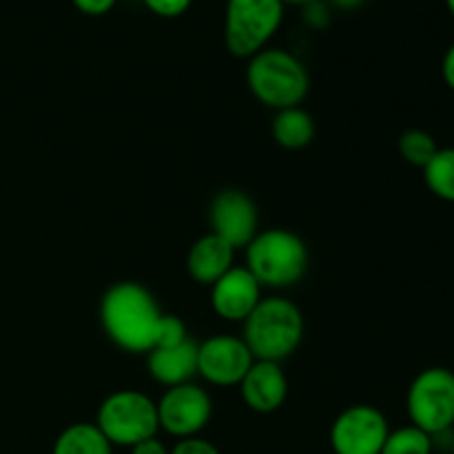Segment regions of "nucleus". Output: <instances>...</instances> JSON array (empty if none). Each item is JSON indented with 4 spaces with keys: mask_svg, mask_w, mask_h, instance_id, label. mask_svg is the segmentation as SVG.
I'll return each instance as SVG.
<instances>
[{
    "mask_svg": "<svg viewBox=\"0 0 454 454\" xmlns=\"http://www.w3.org/2000/svg\"><path fill=\"white\" fill-rule=\"evenodd\" d=\"M446 4H448V12L454 16V0H446Z\"/></svg>",
    "mask_w": 454,
    "mask_h": 454,
    "instance_id": "29",
    "label": "nucleus"
},
{
    "mask_svg": "<svg viewBox=\"0 0 454 454\" xmlns=\"http://www.w3.org/2000/svg\"><path fill=\"white\" fill-rule=\"evenodd\" d=\"M406 411L411 424L430 437L454 428V372L450 368L433 366L412 380L406 395Z\"/></svg>",
    "mask_w": 454,
    "mask_h": 454,
    "instance_id": "7",
    "label": "nucleus"
},
{
    "mask_svg": "<svg viewBox=\"0 0 454 454\" xmlns=\"http://www.w3.org/2000/svg\"><path fill=\"white\" fill-rule=\"evenodd\" d=\"M421 171L430 193L443 202L454 204V146L439 149Z\"/></svg>",
    "mask_w": 454,
    "mask_h": 454,
    "instance_id": "18",
    "label": "nucleus"
},
{
    "mask_svg": "<svg viewBox=\"0 0 454 454\" xmlns=\"http://www.w3.org/2000/svg\"><path fill=\"white\" fill-rule=\"evenodd\" d=\"M155 403L160 430L176 439L198 437L213 417L211 395L193 381L167 388V393Z\"/></svg>",
    "mask_w": 454,
    "mask_h": 454,
    "instance_id": "8",
    "label": "nucleus"
},
{
    "mask_svg": "<svg viewBox=\"0 0 454 454\" xmlns=\"http://www.w3.org/2000/svg\"><path fill=\"white\" fill-rule=\"evenodd\" d=\"M242 340L253 359L282 364L304 340V315L286 297H262L244 322Z\"/></svg>",
    "mask_w": 454,
    "mask_h": 454,
    "instance_id": "2",
    "label": "nucleus"
},
{
    "mask_svg": "<svg viewBox=\"0 0 454 454\" xmlns=\"http://www.w3.org/2000/svg\"><path fill=\"white\" fill-rule=\"evenodd\" d=\"M171 454H220L211 442L202 437H189V439H177L173 446Z\"/></svg>",
    "mask_w": 454,
    "mask_h": 454,
    "instance_id": "23",
    "label": "nucleus"
},
{
    "mask_svg": "<svg viewBox=\"0 0 454 454\" xmlns=\"http://www.w3.org/2000/svg\"><path fill=\"white\" fill-rule=\"evenodd\" d=\"M208 224L213 235L238 251L247 248L260 233V213L251 195L239 189H224L208 204Z\"/></svg>",
    "mask_w": 454,
    "mask_h": 454,
    "instance_id": "10",
    "label": "nucleus"
},
{
    "mask_svg": "<svg viewBox=\"0 0 454 454\" xmlns=\"http://www.w3.org/2000/svg\"><path fill=\"white\" fill-rule=\"evenodd\" d=\"M328 3H333L335 7H340V9H357V7H362L366 0H328Z\"/></svg>",
    "mask_w": 454,
    "mask_h": 454,
    "instance_id": "27",
    "label": "nucleus"
},
{
    "mask_svg": "<svg viewBox=\"0 0 454 454\" xmlns=\"http://www.w3.org/2000/svg\"><path fill=\"white\" fill-rule=\"evenodd\" d=\"M71 3L84 16H105V13H109L115 7L118 0H71Z\"/></svg>",
    "mask_w": 454,
    "mask_h": 454,
    "instance_id": "24",
    "label": "nucleus"
},
{
    "mask_svg": "<svg viewBox=\"0 0 454 454\" xmlns=\"http://www.w3.org/2000/svg\"><path fill=\"white\" fill-rule=\"evenodd\" d=\"M129 450H131V454H171V450H168L158 437L145 439V442L136 443V446L129 448Z\"/></svg>",
    "mask_w": 454,
    "mask_h": 454,
    "instance_id": "25",
    "label": "nucleus"
},
{
    "mask_svg": "<svg viewBox=\"0 0 454 454\" xmlns=\"http://www.w3.org/2000/svg\"><path fill=\"white\" fill-rule=\"evenodd\" d=\"M452 454H454V434H452Z\"/></svg>",
    "mask_w": 454,
    "mask_h": 454,
    "instance_id": "30",
    "label": "nucleus"
},
{
    "mask_svg": "<svg viewBox=\"0 0 454 454\" xmlns=\"http://www.w3.org/2000/svg\"><path fill=\"white\" fill-rule=\"evenodd\" d=\"M146 4L149 12H153L155 16L162 18H177L191 7L193 0H142Z\"/></svg>",
    "mask_w": 454,
    "mask_h": 454,
    "instance_id": "22",
    "label": "nucleus"
},
{
    "mask_svg": "<svg viewBox=\"0 0 454 454\" xmlns=\"http://www.w3.org/2000/svg\"><path fill=\"white\" fill-rule=\"evenodd\" d=\"M282 20V0H226V49L238 58H253L278 34Z\"/></svg>",
    "mask_w": 454,
    "mask_h": 454,
    "instance_id": "6",
    "label": "nucleus"
},
{
    "mask_svg": "<svg viewBox=\"0 0 454 454\" xmlns=\"http://www.w3.org/2000/svg\"><path fill=\"white\" fill-rule=\"evenodd\" d=\"M239 395L253 412L270 415L279 411L288 397V380L282 364L253 362L244 380L239 381Z\"/></svg>",
    "mask_w": 454,
    "mask_h": 454,
    "instance_id": "13",
    "label": "nucleus"
},
{
    "mask_svg": "<svg viewBox=\"0 0 454 454\" xmlns=\"http://www.w3.org/2000/svg\"><path fill=\"white\" fill-rule=\"evenodd\" d=\"M160 309L153 293L140 282H118L102 295L100 324L106 337L127 353H149L158 341Z\"/></svg>",
    "mask_w": 454,
    "mask_h": 454,
    "instance_id": "1",
    "label": "nucleus"
},
{
    "mask_svg": "<svg viewBox=\"0 0 454 454\" xmlns=\"http://www.w3.org/2000/svg\"><path fill=\"white\" fill-rule=\"evenodd\" d=\"M262 301V284L247 266H233L211 286V309L226 322H247Z\"/></svg>",
    "mask_w": 454,
    "mask_h": 454,
    "instance_id": "12",
    "label": "nucleus"
},
{
    "mask_svg": "<svg viewBox=\"0 0 454 454\" xmlns=\"http://www.w3.org/2000/svg\"><path fill=\"white\" fill-rule=\"evenodd\" d=\"M233 266L235 248L213 233L195 239L189 248V255H186V270L200 286L211 288Z\"/></svg>",
    "mask_w": 454,
    "mask_h": 454,
    "instance_id": "15",
    "label": "nucleus"
},
{
    "mask_svg": "<svg viewBox=\"0 0 454 454\" xmlns=\"http://www.w3.org/2000/svg\"><path fill=\"white\" fill-rule=\"evenodd\" d=\"M184 340H189V331H186V324L182 322L177 315L164 313L162 322H160V331H158V341H155V348H158V346L182 344Z\"/></svg>",
    "mask_w": 454,
    "mask_h": 454,
    "instance_id": "21",
    "label": "nucleus"
},
{
    "mask_svg": "<svg viewBox=\"0 0 454 454\" xmlns=\"http://www.w3.org/2000/svg\"><path fill=\"white\" fill-rule=\"evenodd\" d=\"M433 437L417 426L390 430L380 454H433Z\"/></svg>",
    "mask_w": 454,
    "mask_h": 454,
    "instance_id": "20",
    "label": "nucleus"
},
{
    "mask_svg": "<svg viewBox=\"0 0 454 454\" xmlns=\"http://www.w3.org/2000/svg\"><path fill=\"white\" fill-rule=\"evenodd\" d=\"M397 146L399 155L417 168H424L439 151L437 140H434L433 133L424 131V129H406V131L399 136Z\"/></svg>",
    "mask_w": 454,
    "mask_h": 454,
    "instance_id": "19",
    "label": "nucleus"
},
{
    "mask_svg": "<svg viewBox=\"0 0 454 454\" xmlns=\"http://www.w3.org/2000/svg\"><path fill=\"white\" fill-rule=\"evenodd\" d=\"M284 4L286 3H293V4H309V3H313V0H282Z\"/></svg>",
    "mask_w": 454,
    "mask_h": 454,
    "instance_id": "28",
    "label": "nucleus"
},
{
    "mask_svg": "<svg viewBox=\"0 0 454 454\" xmlns=\"http://www.w3.org/2000/svg\"><path fill=\"white\" fill-rule=\"evenodd\" d=\"M51 454H114V446L96 424H71L58 434Z\"/></svg>",
    "mask_w": 454,
    "mask_h": 454,
    "instance_id": "17",
    "label": "nucleus"
},
{
    "mask_svg": "<svg viewBox=\"0 0 454 454\" xmlns=\"http://www.w3.org/2000/svg\"><path fill=\"white\" fill-rule=\"evenodd\" d=\"M388 433V419L380 408L355 403L333 421L331 446L335 454H380Z\"/></svg>",
    "mask_w": 454,
    "mask_h": 454,
    "instance_id": "9",
    "label": "nucleus"
},
{
    "mask_svg": "<svg viewBox=\"0 0 454 454\" xmlns=\"http://www.w3.org/2000/svg\"><path fill=\"white\" fill-rule=\"evenodd\" d=\"M93 424L111 446L133 448L158 434V403L140 390H118L100 403Z\"/></svg>",
    "mask_w": 454,
    "mask_h": 454,
    "instance_id": "5",
    "label": "nucleus"
},
{
    "mask_svg": "<svg viewBox=\"0 0 454 454\" xmlns=\"http://www.w3.org/2000/svg\"><path fill=\"white\" fill-rule=\"evenodd\" d=\"M253 362L251 350L238 335L220 333L198 344V375L213 386H239Z\"/></svg>",
    "mask_w": 454,
    "mask_h": 454,
    "instance_id": "11",
    "label": "nucleus"
},
{
    "mask_svg": "<svg viewBox=\"0 0 454 454\" xmlns=\"http://www.w3.org/2000/svg\"><path fill=\"white\" fill-rule=\"evenodd\" d=\"M247 269L262 288H291L309 270V247L288 229L260 231L247 248Z\"/></svg>",
    "mask_w": 454,
    "mask_h": 454,
    "instance_id": "4",
    "label": "nucleus"
},
{
    "mask_svg": "<svg viewBox=\"0 0 454 454\" xmlns=\"http://www.w3.org/2000/svg\"><path fill=\"white\" fill-rule=\"evenodd\" d=\"M146 371L151 380L173 388V386L189 384L198 375V344L184 340L176 346H158L146 353Z\"/></svg>",
    "mask_w": 454,
    "mask_h": 454,
    "instance_id": "14",
    "label": "nucleus"
},
{
    "mask_svg": "<svg viewBox=\"0 0 454 454\" xmlns=\"http://www.w3.org/2000/svg\"><path fill=\"white\" fill-rule=\"evenodd\" d=\"M247 84L253 96L269 109L300 106L309 96L310 78L304 62L279 47H264L248 58Z\"/></svg>",
    "mask_w": 454,
    "mask_h": 454,
    "instance_id": "3",
    "label": "nucleus"
},
{
    "mask_svg": "<svg viewBox=\"0 0 454 454\" xmlns=\"http://www.w3.org/2000/svg\"><path fill=\"white\" fill-rule=\"evenodd\" d=\"M270 133L282 149L300 151L315 140L317 127L309 111L301 106H291V109H282L275 114Z\"/></svg>",
    "mask_w": 454,
    "mask_h": 454,
    "instance_id": "16",
    "label": "nucleus"
},
{
    "mask_svg": "<svg viewBox=\"0 0 454 454\" xmlns=\"http://www.w3.org/2000/svg\"><path fill=\"white\" fill-rule=\"evenodd\" d=\"M442 75H443V82L454 91V43L448 47L446 56H443L442 62Z\"/></svg>",
    "mask_w": 454,
    "mask_h": 454,
    "instance_id": "26",
    "label": "nucleus"
}]
</instances>
